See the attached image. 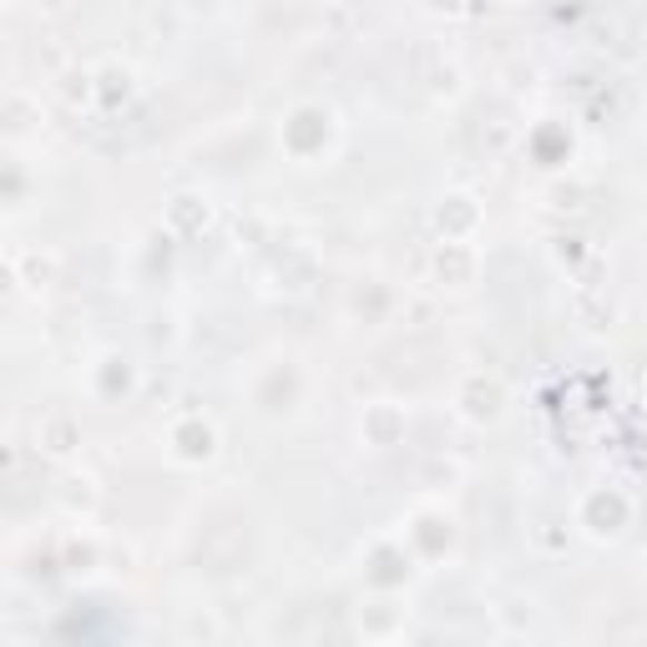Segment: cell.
Instances as JSON below:
<instances>
[{
	"label": "cell",
	"mask_w": 647,
	"mask_h": 647,
	"mask_svg": "<svg viewBox=\"0 0 647 647\" xmlns=\"http://www.w3.org/2000/svg\"><path fill=\"white\" fill-rule=\"evenodd\" d=\"M400 435H405V410L400 405L380 400V405L364 410V440H370V445H395Z\"/></svg>",
	"instance_id": "5b68a950"
},
{
	"label": "cell",
	"mask_w": 647,
	"mask_h": 647,
	"mask_svg": "<svg viewBox=\"0 0 647 647\" xmlns=\"http://www.w3.org/2000/svg\"><path fill=\"white\" fill-rule=\"evenodd\" d=\"M581 527L592 531V537H617L627 527V496L617 491H592L581 501Z\"/></svg>",
	"instance_id": "7a4b0ae2"
},
{
	"label": "cell",
	"mask_w": 647,
	"mask_h": 647,
	"mask_svg": "<svg viewBox=\"0 0 647 647\" xmlns=\"http://www.w3.org/2000/svg\"><path fill=\"white\" fill-rule=\"evenodd\" d=\"M435 223H440V233H445V238L465 243L476 233V223H481V208H476L471 198H461V193H455V198H445L435 208Z\"/></svg>",
	"instance_id": "277c9868"
},
{
	"label": "cell",
	"mask_w": 647,
	"mask_h": 647,
	"mask_svg": "<svg viewBox=\"0 0 647 647\" xmlns=\"http://www.w3.org/2000/svg\"><path fill=\"white\" fill-rule=\"evenodd\" d=\"M173 455L187 465L213 461L218 455V430L208 420H183V425H173Z\"/></svg>",
	"instance_id": "3957f363"
},
{
	"label": "cell",
	"mask_w": 647,
	"mask_h": 647,
	"mask_svg": "<svg viewBox=\"0 0 647 647\" xmlns=\"http://www.w3.org/2000/svg\"><path fill=\"white\" fill-rule=\"evenodd\" d=\"M425 6H435V11H465V0H425Z\"/></svg>",
	"instance_id": "30bf717a"
},
{
	"label": "cell",
	"mask_w": 647,
	"mask_h": 647,
	"mask_svg": "<svg viewBox=\"0 0 647 647\" xmlns=\"http://www.w3.org/2000/svg\"><path fill=\"white\" fill-rule=\"evenodd\" d=\"M455 405H461V415H465V420L486 425V420H496V415H501L506 390H501V380H491V374H471V380L461 384V395H455Z\"/></svg>",
	"instance_id": "6da1fadb"
},
{
	"label": "cell",
	"mask_w": 647,
	"mask_h": 647,
	"mask_svg": "<svg viewBox=\"0 0 647 647\" xmlns=\"http://www.w3.org/2000/svg\"><path fill=\"white\" fill-rule=\"evenodd\" d=\"M41 445L51 450V455H67V450L77 445V425H71V420H46Z\"/></svg>",
	"instance_id": "ba28073f"
},
{
	"label": "cell",
	"mask_w": 647,
	"mask_h": 647,
	"mask_svg": "<svg viewBox=\"0 0 647 647\" xmlns=\"http://www.w3.org/2000/svg\"><path fill=\"white\" fill-rule=\"evenodd\" d=\"M41 278H51V258H31V288H46Z\"/></svg>",
	"instance_id": "9c48e42d"
},
{
	"label": "cell",
	"mask_w": 647,
	"mask_h": 647,
	"mask_svg": "<svg viewBox=\"0 0 647 647\" xmlns=\"http://www.w3.org/2000/svg\"><path fill=\"white\" fill-rule=\"evenodd\" d=\"M11 6H16V0H11Z\"/></svg>",
	"instance_id": "7c38bea8"
},
{
	"label": "cell",
	"mask_w": 647,
	"mask_h": 647,
	"mask_svg": "<svg viewBox=\"0 0 647 647\" xmlns=\"http://www.w3.org/2000/svg\"><path fill=\"white\" fill-rule=\"evenodd\" d=\"M435 274L445 278L450 288H461V284H471V274H476V253L465 248V243H455V238H445L440 243V253H435Z\"/></svg>",
	"instance_id": "52a82bcc"
},
{
	"label": "cell",
	"mask_w": 647,
	"mask_h": 647,
	"mask_svg": "<svg viewBox=\"0 0 647 647\" xmlns=\"http://www.w3.org/2000/svg\"><path fill=\"white\" fill-rule=\"evenodd\" d=\"M167 223H173L183 238H193V233H203L213 223V208L208 198H198V193H177L173 203H167Z\"/></svg>",
	"instance_id": "8992f818"
},
{
	"label": "cell",
	"mask_w": 647,
	"mask_h": 647,
	"mask_svg": "<svg viewBox=\"0 0 647 647\" xmlns=\"http://www.w3.org/2000/svg\"><path fill=\"white\" fill-rule=\"evenodd\" d=\"M36 6H46V11H67L71 0H36Z\"/></svg>",
	"instance_id": "8fae6325"
}]
</instances>
